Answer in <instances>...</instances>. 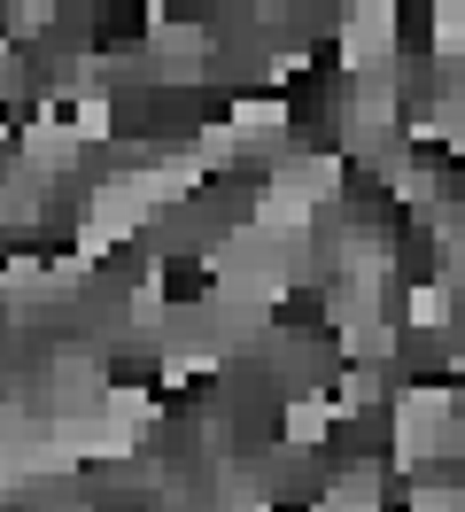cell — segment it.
<instances>
[{
	"mask_svg": "<svg viewBox=\"0 0 465 512\" xmlns=\"http://www.w3.org/2000/svg\"><path fill=\"white\" fill-rule=\"evenodd\" d=\"M341 435V412L326 388H295V396H279V443L287 450H326Z\"/></svg>",
	"mask_w": 465,
	"mask_h": 512,
	"instance_id": "1",
	"label": "cell"
}]
</instances>
